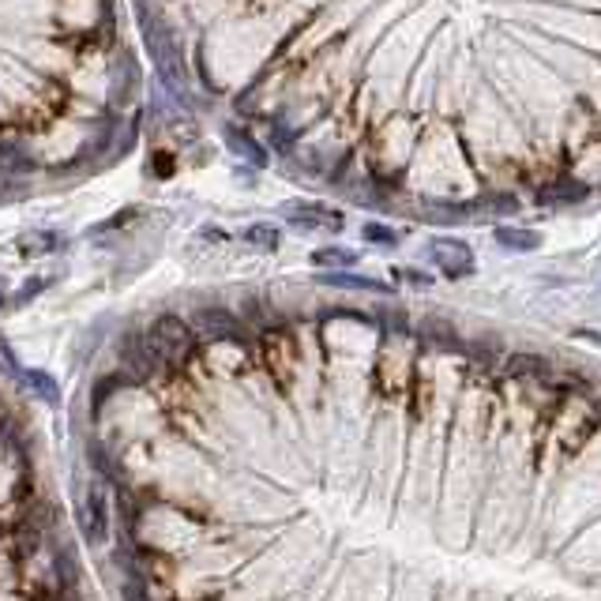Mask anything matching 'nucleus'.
<instances>
[{
    "label": "nucleus",
    "instance_id": "obj_1",
    "mask_svg": "<svg viewBox=\"0 0 601 601\" xmlns=\"http://www.w3.org/2000/svg\"><path fill=\"white\" fill-rule=\"evenodd\" d=\"M143 342H147V350L155 357V365H177L192 350V331L177 316H158Z\"/></svg>",
    "mask_w": 601,
    "mask_h": 601
},
{
    "label": "nucleus",
    "instance_id": "obj_2",
    "mask_svg": "<svg viewBox=\"0 0 601 601\" xmlns=\"http://www.w3.org/2000/svg\"><path fill=\"white\" fill-rule=\"evenodd\" d=\"M282 215H286V222L290 226H297V230H324V233H339L342 226H346V218H342V211H331L327 203H305V200H290L282 203Z\"/></svg>",
    "mask_w": 601,
    "mask_h": 601
},
{
    "label": "nucleus",
    "instance_id": "obj_3",
    "mask_svg": "<svg viewBox=\"0 0 601 601\" xmlns=\"http://www.w3.org/2000/svg\"><path fill=\"white\" fill-rule=\"evenodd\" d=\"M429 256L432 263L444 271L447 278H466L474 275V252L466 241H451V237H440V241H432L429 245Z\"/></svg>",
    "mask_w": 601,
    "mask_h": 601
},
{
    "label": "nucleus",
    "instance_id": "obj_4",
    "mask_svg": "<svg viewBox=\"0 0 601 601\" xmlns=\"http://www.w3.org/2000/svg\"><path fill=\"white\" fill-rule=\"evenodd\" d=\"M136 91H139V64L136 57L124 49L117 68H113V83H109V102H113V109L128 106V102L136 98Z\"/></svg>",
    "mask_w": 601,
    "mask_h": 601
},
{
    "label": "nucleus",
    "instance_id": "obj_5",
    "mask_svg": "<svg viewBox=\"0 0 601 601\" xmlns=\"http://www.w3.org/2000/svg\"><path fill=\"white\" fill-rule=\"evenodd\" d=\"M196 324H200V331L207 335V339L245 342V327H241V320H237L233 312H226V309H200Z\"/></svg>",
    "mask_w": 601,
    "mask_h": 601
},
{
    "label": "nucleus",
    "instance_id": "obj_6",
    "mask_svg": "<svg viewBox=\"0 0 601 601\" xmlns=\"http://www.w3.org/2000/svg\"><path fill=\"white\" fill-rule=\"evenodd\" d=\"M83 530L94 545H102L109 538V519H106V496L102 489H87L83 496Z\"/></svg>",
    "mask_w": 601,
    "mask_h": 601
},
{
    "label": "nucleus",
    "instance_id": "obj_7",
    "mask_svg": "<svg viewBox=\"0 0 601 601\" xmlns=\"http://www.w3.org/2000/svg\"><path fill=\"white\" fill-rule=\"evenodd\" d=\"M590 196V188L583 181H556V185L541 188L538 203L541 207H568V203H583Z\"/></svg>",
    "mask_w": 601,
    "mask_h": 601
},
{
    "label": "nucleus",
    "instance_id": "obj_8",
    "mask_svg": "<svg viewBox=\"0 0 601 601\" xmlns=\"http://www.w3.org/2000/svg\"><path fill=\"white\" fill-rule=\"evenodd\" d=\"M19 384L27 387V391H34L42 402H49V406H57L61 402V387H57V380L49 376V372L42 369H23L19 372Z\"/></svg>",
    "mask_w": 601,
    "mask_h": 601
},
{
    "label": "nucleus",
    "instance_id": "obj_9",
    "mask_svg": "<svg viewBox=\"0 0 601 601\" xmlns=\"http://www.w3.org/2000/svg\"><path fill=\"white\" fill-rule=\"evenodd\" d=\"M496 245L508 248V252H534V248H541V233L523 230V226H500L496 230Z\"/></svg>",
    "mask_w": 601,
    "mask_h": 601
},
{
    "label": "nucleus",
    "instance_id": "obj_10",
    "mask_svg": "<svg viewBox=\"0 0 601 601\" xmlns=\"http://www.w3.org/2000/svg\"><path fill=\"white\" fill-rule=\"evenodd\" d=\"M320 282H327V286H342V290L391 293L387 282H376V278H365V275H346V271H327V275H320Z\"/></svg>",
    "mask_w": 601,
    "mask_h": 601
},
{
    "label": "nucleus",
    "instance_id": "obj_11",
    "mask_svg": "<svg viewBox=\"0 0 601 601\" xmlns=\"http://www.w3.org/2000/svg\"><path fill=\"white\" fill-rule=\"evenodd\" d=\"M226 143H230L237 155H245L252 166H267V155H263V147L252 136H248V132H241L237 124H226Z\"/></svg>",
    "mask_w": 601,
    "mask_h": 601
},
{
    "label": "nucleus",
    "instance_id": "obj_12",
    "mask_svg": "<svg viewBox=\"0 0 601 601\" xmlns=\"http://www.w3.org/2000/svg\"><path fill=\"white\" fill-rule=\"evenodd\" d=\"M425 215H429V222H470V215H474V203L425 200Z\"/></svg>",
    "mask_w": 601,
    "mask_h": 601
},
{
    "label": "nucleus",
    "instance_id": "obj_13",
    "mask_svg": "<svg viewBox=\"0 0 601 601\" xmlns=\"http://www.w3.org/2000/svg\"><path fill=\"white\" fill-rule=\"evenodd\" d=\"M508 376H523V380H549V361L534 354H511L508 357Z\"/></svg>",
    "mask_w": 601,
    "mask_h": 601
},
{
    "label": "nucleus",
    "instance_id": "obj_14",
    "mask_svg": "<svg viewBox=\"0 0 601 601\" xmlns=\"http://www.w3.org/2000/svg\"><path fill=\"white\" fill-rule=\"evenodd\" d=\"M312 263H316V267H354L357 252H350V248H316V252H312Z\"/></svg>",
    "mask_w": 601,
    "mask_h": 601
},
{
    "label": "nucleus",
    "instance_id": "obj_15",
    "mask_svg": "<svg viewBox=\"0 0 601 601\" xmlns=\"http://www.w3.org/2000/svg\"><path fill=\"white\" fill-rule=\"evenodd\" d=\"M245 241L248 245L263 248V252H275L278 241H282V233H278L275 226H267V222H256V226H248L245 230Z\"/></svg>",
    "mask_w": 601,
    "mask_h": 601
},
{
    "label": "nucleus",
    "instance_id": "obj_16",
    "mask_svg": "<svg viewBox=\"0 0 601 601\" xmlns=\"http://www.w3.org/2000/svg\"><path fill=\"white\" fill-rule=\"evenodd\" d=\"M57 248H64L61 233L38 230V233H27V237H23V252H57Z\"/></svg>",
    "mask_w": 601,
    "mask_h": 601
},
{
    "label": "nucleus",
    "instance_id": "obj_17",
    "mask_svg": "<svg viewBox=\"0 0 601 601\" xmlns=\"http://www.w3.org/2000/svg\"><path fill=\"white\" fill-rule=\"evenodd\" d=\"M34 162L19 147H12V143H0V170H12V173H27Z\"/></svg>",
    "mask_w": 601,
    "mask_h": 601
},
{
    "label": "nucleus",
    "instance_id": "obj_18",
    "mask_svg": "<svg viewBox=\"0 0 601 601\" xmlns=\"http://www.w3.org/2000/svg\"><path fill=\"white\" fill-rule=\"evenodd\" d=\"M361 237H365V241H372V245H399V233L387 230V226H380V222H365Z\"/></svg>",
    "mask_w": 601,
    "mask_h": 601
},
{
    "label": "nucleus",
    "instance_id": "obj_19",
    "mask_svg": "<svg viewBox=\"0 0 601 601\" xmlns=\"http://www.w3.org/2000/svg\"><path fill=\"white\" fill-rule=\"evenodd\" d=\"M478 207H489L496 215H511V211H519V200H515V196H504V192H493V196L478 200Z\"/></svg>",
    "mask_w": 601,
    "mask_h": 601
},
{
    "label": "nucleus",
    "instance_id": "obj_20",
    "mask_svg": "<svg viewBox=\"0 0 601 601\" xmlns=\"http://www.w3.org/2000/svg\"><path fill=\"white\" fill-rule=\"evenodd\" d=\"M49 286V278H38V282H27V286H23V290L16 293V301L19 305H23V301H31V297H38V293L46 290Z\"/></svg>",
    "mask_w": 601,
    "mask_h": 601
},
{
    "label": "nucleus",
    "instance_id": "obj_21",
    "mask_svg": "<svg viewBox=\"0 0 601 601\" xmlns=\"http://www.w3.org/2000/svg\"><path fill=\"white\" fill-rule=\"evenodd\" d=\"M121 594H124V601H151L147 594H143V586H139L136 579H132V583H124Z\"/></svg>",
    "mask_w": 601,
    "mask_h": 601
},
{
    "label": "nucleus",
    "instance_id": "obj_22",
    "mask_svg": "<svg viewBox=\"0 0 601 601\" xmlns=\"http://www.w3.org/2000/svg\"><path fill=\"white\" fill-rule=\"evenodd\" d=\"M0 293H4V282H0Z\"/></svg>",
    "mask_w": 601,
    "mask_h": 601
}]
</instances>
